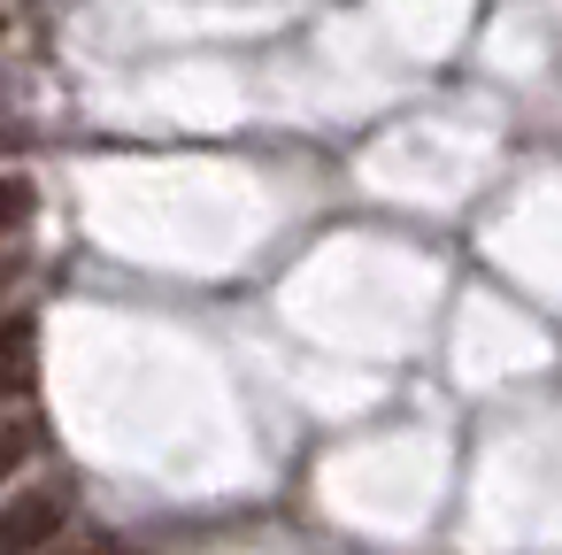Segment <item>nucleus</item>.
<instances>
[{
	"label": "nucleus",
	"instance_id": "f257e3e1",
	"mask_svg": "<svg viewBox=\"0 0 562 555\" xmlns=\"http://www.w3.org/2000/svg\"><path fill=\"white\" fill-rule=\"evenodd\" d=\"M70 524V486H32V493H16L9 509H0V555H40L55 532Z\"/></svg>",
	"mask_w": 562,
	"mask_h": 555
},
{
	"label": "nucleus",
	"instance_id": "f03ea898",
	"mask_svg": "<svg viewBox=\"0 0 562 555\" xmlns=\"http://www.w3.org/2000/svg\"><path fill=\"white\" fill-rule=\"evenodd\" d=\"M24 363H32V317H9L0 324V393L24 386Z\"/></svg>",
	"mask_w": 562,
	"mask_h": 555
},
{
	"label": "nucleus",
	"instance_id": "7ed1b4c3",
	"mask_svg": "<svg viewBox=\"0 0 562 555\" xmlns=\"http://www.w3.org/2000/svg\"><path fill=\"white\" fill-rule=\"evenodd\" d=\"M24 455H32V432H24V424H0V486L24 470Z\"/></svg>",
	"mask_w": 562,
	"mask_h": 555
},
{
	"label": "nucleus",
	"instance_id": "20e7f679",
	"mask_svg": "<svg viewBox=\"0 0 562 555\" xmlns=\"http://www.w3.org/2000/svg\"><path fill=\"white\" fill-rule=\"evenodd\" d=\"M32 217V186L24 178H0V232H16Z\"/></svg>",
	"mask_w": 562,
	"mask_h": 555
}]
</instances>
